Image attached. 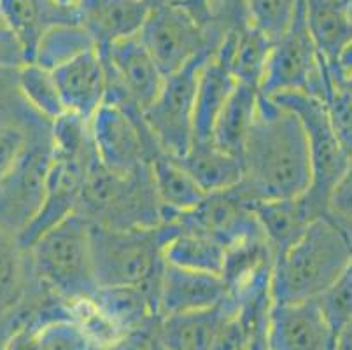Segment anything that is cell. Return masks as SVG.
I'll return each mask as SVG.
<instances>
[{
    "label": "cell",
    "mask_w": 352,
    "mask_h": 350,
    "mask_svg": "<svg viewBox=\"0 0 352 350\" xmlns=\"http://www.w3.org/2000/svg\"><path fill=\"white\" fill-rule=\"evenodd\" d=\"M270 98L291 109L305 128L312 160V184L307 191V197L322 214H326L329 193L347 172L351 154L338 140L328 118V111L321 100L305 93H286Z\"/></svg>",
    "instance_id": "cell-11"
},
{
    "label": "cell",
    "mask_w": 352,
    "mask_h": 350,
    "mask_svg": "<svg viewBox=\"0 0 352 350\" xmlns=\"http://www.w3.org/2000/svg\"><path fill=\"white\" fill-rule=\"evenodd\" d=\"M18 83L28 105L47 121L53 123L67 112L50 70L43 69L37 63H25L18 69Z\"/></svg>",
    "instance_id": "cell-32"
},
{
    "label": "cell",
    "mask_w": 352,
    "mask_h": 350,
    "mask_svg": "<svg viewBox=\"0 0 352 350\" xmlns=\"http://www.w3.org/2000/svg\"><path fill=\"white\" fill-rule=\"evenodd\" d=\"M331 88L326 93L322 104L328 111V118L338 140L344 146V149L349 154H352V98L347 89L342 86L338 74L331 72Z\"/></svg>",
    "instance_id": "cell-34"
},
{
    "label": "cell",
    "mask_w": 352,
    "mask_h": 350,
    "mask_svg": "<svg viewBox=\"0 0 352 350\" xmlns=\"http://www.w3.org/2000/svg\"><path fill=\"white\" fill-rule=\"evenodd\" d=\"M158 322L160 319L153 320L146 326L124 333L109 345L94 350H162L158 340Z\"/></svg>",
    "instance_id": "cell-38"
},
{
    "label": "cell",
    "mask_w": 352,
    "mask_h": 350,
    "mask_svg": "<svg viewBox=\"0 0 352 350\" xmlns=\"http://www.w3.org/2000/svg\"><path fill=\"white\" fill-rule=\"evenodd\" d=\"M239 188L252 204L302 197L312 184V160L302 121L291 109L259 93L242 153Z\"/></svg>",
    "instance_id": "cell-1"
},
{
    "label": "cell",
    "mask_w": 352,
    "mask_h": 350,
    "mask_svg": "<svg viewBox=\"0 0 352 350\" xmlns=\"http://www.w3.org/2000/svg\"><path fill=\"white\" fill-rule=\"evenodd\" d=\"M100 54L109 77L105 100L126 102L146 111L162 91L165 74L140 43L139 35L118 41Z\"/></svg>",
    "instance_id": "cell-13"
},
{
    "label": "cell",
    "mask_w": 352,
    "mask_h": 350,
    "mask_svg": "<svg viewBox=\"0 0 352 350\" xmlns=\"http://www.w3.org/2000/svg\"><path fill=\"white\" fill-rule=\"evenodd\" d=\"M251 23L272 43L286 32L302 0H244Z\"/></svg>",
    "instance_id": "cell-33"
},
{
    "label": "cell",
    "mask_w": 352,
    "mask_h": 350,
    "mask_svg": "<svg viewBox=\"0 0 352 350\" xmlns=\"http://www.w3.org/2000/svg\"><path fill=\"white\" fill-rule=\"evenodd\" d=\"M60 6H67V8H76L78 6V0H56Z\"/></svg>",
    "instance_id": "cell-43"
},
{
    "label": "cell",
    "mask_w": 352,
    "mask_h": 350,
    "mask_svg": "<svg viewBox=\"0 0 352 350\" xmlns=\"http://www.w3.org/2000/svg\"><path fill=\"white\" fill-rule=\"evenodd\" d=\"M32 137H39V135H30L25 130H20V128L0 130V182L4 181L6 175L14 168L18 160L21 158V154L27 149L28 140Z\"/></svg>",
    "instance_id": "cell-37"
},
{
    "label": "cell",
    "mask_w": 352,
    "mask_h": 350,
    "mask_svg": "<svg viewBox=\"0 0 352 350\" xmlns=\"http://www.w3.org/2000/svg\"><path fill=\"white\" fill-rule=\"evenodd\" d=\"M139 39L166 77L200 54L216 53L223 37L210 34L182 4H162L149 9Z\"/></svg>",
    "instance_id": "cell-9"
},
{
    "label": "cell",
    "mask_w": 352,
    "mask_h": 350,
    "mask_svg": "<svg viewBox=\"0 0 352 350\" xmlns=\"http://www.w3.org/2000/svg\"><path fill=\"white\" fill-rule=\"evenodd\" d=\"M67 112L89 121L107 98L109 77L104 58L97 50L86 51L51 70Z\"/></svg>",
    "instance_id": "cell-18"
},
{
    "label": "cell",
    "mask_w": 352,
    "mask_h": 350,
    "mask_svg": "<svg viewBox=\"0 0 352 350\" xmlns=\"http://www.w3.org/2000/svg\"><path fill=\"white\" fill-rule=\"evenodd\" d=\"M351 266L352 237L328 214H322L274 261L272 300L274 303L316 300Z\"/></svg>",
    "instance_id": "cell-2"
},
{
    "label": "cell",
    "mask_w": 352,
    "mask_h": 350,
    "mask_svg": "<svg viewBox=\"0 0 352 350\" xmlns=\"http://www.w3.org/2000/svg\"><path fill=\"white\" fill-rule=\"evenodd\" d=\"M69 305L56 294L28 298L0 322V350H94Z\"/></svg>",
    "instance_id": "cell-7"
},
{
    "label": "cell",
    "mask_w": 352,
    "mask_h": 350,
    "mask_svg": "<svg viewBox=\"0 0 352 350\" xmlns=\"http://www.w3.org/2000/svg\"><path fill=\"white\" fill-rule=\"evenodd\" d=\"M335 331L340 333L352 322V266L328 291L316 298Z\"/></svg>",
    "instance_id": "cell-35"
},
{
    "label": "cell",
    "mask_w": 352,
    "mask_h": 350,
    "mask_svg": "<svg viewBox=\"0 0 352 350\" xmlns=\"http://www.w3.org/2000/svg\"><path fill=\"white\" fill-rule=\"evenodd\" d=\"M181 230L175 219L153 228H107L89 224V256L97 287H144L156 296L163 250Z\"/></svg>",
    "instance_id": "cell-3"
},
{
    "label": "cell",
    "mask_w": 352,
    "mask_h": 350,
    "mask_svg": "<svg viewBox=\"0 0 352 350\" xmlns=\"http://www.w3.org/2000/svg\"><path fill=\"white\" fill-rule=\"evenodd\" d=\"M232 300L200 312L163 317L158 322L162 350H214L221 329L235 314Z\"/></svg>",
    "instance_id": "cell-22"
},
{
    "label": "cell",
    "mask_w": 352,
    "mask_h": 350,
    "mask_svg": "<svg viewBox=\"0 0 352 350\" xmlns=\"http://www.w3.org/2000/svg\"><path fill=\"white\" fill-rule=\"evenodd\" d=\"M309 34L331 72H338V60L352 44V0H303Z\"/></svg>",
    "instance_id": "cell-21"
},
{
    "label": "cell",
    "mask_w": 352,
    "mask_h": 350,
    "mask_svg": "<svg viewBox=\"0 0 352 350\" xmlns=\"http://www.w3.org/2000/svg\"><path fill=\"white\" fill-rule=\"evenodd\" d=\"M258 98V88L236 81L235 88L221 109L216 127H214L212 142L219 149L242 160L248 133L251 130L252 120H254Z\"/></svg>",
    "instance_id": "cell-27"
},
{
    "label": "cell",
    "mask_w": 352,
    "mask_h": 350,
    "mask_svg": "<svg viewBox=\"0 0 352 350\" xmlns=\"http://www.w3.org/2000/svg\"><path fill=\"white\" fill-rule=\"evenodd\" d=\"M78 212L89 224L107 228H153L165 221L151 165L130 175L105 168L97 153L88 162Z\"/></svg>",
    "instance_id": "cell-4"
},
{
    "label": "cell",
    "mask_w": 352,
    "mask_h": 350,
    "mask_svg": "<svg viewBox=\"0 0 352 350\" xmlns=\"http://www.w3.org/2000/svg\"><path fill=\"white\" fill-rule=\"evenodd\" d=\"M79 19L98 53L111 44L139 35L149 6L142 0H78Z\"/></svg>",
    "instance_id": "cell-20"
},
{
    "label": "cell",
    "mask_w": 352,
    "mask_h": 350,
    "mask_svg": "<svg viewBox=\"0 0 352 350\" xmlns=\"http://www.w3.org/2000/svg\"><path fill=\"white\" fill-rule=\"evenodd\" d=\"M35 284L28 250L18 237L0 228V322L27 300Z\"/></svg>",
    "instance_id": "cell-25"
},
{
    "label": "cell",
    "mask_w": 352,
    "mask_h": 350,
    "mask_svg": "<svg viewBox=\"0 0 352 350\" xmlns=\"http://www.w3.org/2000/svg\"><path fill=\"white\" fill-rule=\"evenodd\" d=\"M91 50H97L94 39L89 37L81 23L58 25L44 34L30 63H37L51 72Z\"/></svg>",
    "instance_id": "cell-31"
},
{
    "label": "cell",
    "mask_w": 352,
    "mask_h": 350,
    "mask_svg": "<svg viewBox=\"0 0 352 350\" xmlns=\"http://www.w3.org/2000/svg\"><path fill=\"white\" fill-rule=\"evenodd\" d=\"M335 350H352V322L338 333V342Z\"/></svg>",
    "instance_id": "cell-40"
},
{
    "label": "cell",
    "mask_w": 352,
    "mask_h": 350,
    "mask_svg": "<svg viewBox=\"0 0 352 350\" xmlns=\"http://www.w3.org/2000/svg\"><path fill=\"white\" fill-rule=\"evenodd\" d=\"M254 212L274 254V261L303 235L316 217L322 216L307 193L302 197L259 201L254 205Z\"/></svg>",
    "instance_id": "cell-23"
},
{
    "label": "cell",
    "mask_w": 352,
    "mask_h": 350,
    "mask_svg": "<svg viewBox=\"0 0 352 350\" xmlns=\"http://www.w3.org/2000/svg\"><path fill=\"white\" fill-rule=\"evenodd\" d=\"M51 160V133L32 137L14 168L0 182V228L20 237L39 214Z\"/></svg>",
    "instance_id": "cell-12"
},
{
    "label": "cell",
    "mask_w": 352,
    "mask_h": 350,
    "mask_svg": "<svg viewBox=\"0 0 352 350\" xmlns=\"http://www.w3.org/2000/svg\"><path fill=\"white\" fill-rule=\"evenodd\" d=\"M236 79L225 63L212 56L201 67L195 98L193 144L212 142L214 127L221 109L233 91Z\"/></svg>",
    "instance_id": "cell-24"
},
{
    "label": "cell",
    "mask_w": 352,
    "mask_h": 350,
    "mask_svg": "<svg viewBox=\"0 0 352 350\" xmlns=\"http://www.w3.org/2000/svg\"><path fill=\"white\" fill-rule=\"evenodd\" d=\"M175 160L207 195L235 188L244 177L242 160L225 153L214 142L193 144L184 156Z\"/></svg>",
    "instance_id": "cell-26"
},
{
    "label": "cell",
    "mask_w": 352,
    "mask_h": 350,
    "mask_svg": "<svg viewBox=\"0 0 352 350\" xmlns=\"http://www.w3.org/2000/svg\"><path fill=\"white\" fill-rule=\"evenodd\" d=\"M331 83V72L307 28L302 0L289 27L272 43L259 93L265 96L305 93L322 102Z\"/></svg>",
    "instance_id": "cell-6"
},
{
    "label": "cell",
    "mask_w": 352,
    "mask_h": 350,
    "mask_svg": "<svg viewBox=\"0 0 352 350\" xmlns=\"http://www.w3.org/2000/svg\"><path fill=\"white\" fill-rule=\"evenodd\" d=\"M351 166H352V154H351Z\"/></svg>",
    "instance_id": "cell-44"
},
{
    "label": "cell",
    "mask_w": 352,
    "mask_h": 350,
    "mask_svg": "<svg viewBox=\"0 0 352 350\" xmlns=\"http://www.w3.org/2000/svg\"><path fill=\"white\" fill-rule=\"evenodd\" d=\"M338 333L318 300L274 303L268 317V350H335Z\"/></svg>",
    "instance_id": "cell-15"
},
{
    "label": "cell",
    "mask_w": 352,
    "mask_h": 350,
    "mask_svg": "<svg viewBox=\"0 0 352 350\" xmlns=\"http://www.w3.org/2000/svg\"><path fill=\"white\" fill-rule=\"evenodd\" d=\"M182 228L201 231L214 237L226 247L252 239H265L261 224L254 212V204L245 198L239 184L225 191L209 193L201 204L186 214H175Z\"/></svg>",
    "instance_id": "cell-14"
},
{
    "label": "cell",
    "mask_w": 352,
    "mask_h": 350,
    "mask_svg": "<svg viewBox=\"0 0 352 350\" xmlns=\"http://www.w3.org/2000/svg\"><path fill=\"white\" fill-rule=\"evenodd\" d=\"M27 63L20 41L4 23H0V69H18Z\"/></svg>",
    "instance_id": "cell-39"
},
{
    "label": "cell",
    "mask_w": 352,
    "mask_h": 350,
    "mask_svg": "<svg viewBox=\"0 0 352 350\" xmlns=\"http://www.w3.org/2000/svg\"><path fill=\"white\" fill-rule=\"evenodd\" d=\"M326 214L337 221L349 235L352 237V166L349 165L347 172L342 175L340 181L335 184L328 198Z\"/></svg>",
    "instance_id": "cell-36"
},
{
    "label": "cell",
    "mask_w": 352,
    "mask_h": 350,
    "mask_svg": "<svg viewBox=\"0 0 352 350\" xmlns=\"http://www.w3.org/2000/svg\"><path fill=\"white\" fill-rule=\"evenodd\" d=\"M338 79H340L342 86L347 89V93L351 95V98H352V65L349 67V69L338 72Z\"/></svg>",
    "instance_id": "cell-41"
},
{
    "label": "cell",
    "mask_w": 352,
    "mask_h": 350,
    "mask_svg": "<svg viewBox=\"0 0 352 350\" xmlns=\"http://www.w3.org/2000/svg\"><path fill=\"white\" fill-rule=\"evenodd\" d=\"M142 2H146L149 8H155V6H162V4H179V2H182V0H142Z\"/></svg>",
    "instance_id": "cell-42"
},
{
    "label": "cell",
    "mask_w": 352,
    "mask_h": 350,
    "mask_svg": "<svg viewBox=\"0 0 352 350\" xmlns=\"http://www.w3.org/2000/svg\"><path fill=\"white\" fill-rule=\"evenodd\" d=\"M18 69H0V130L20 128L30 135L50 133L53 123L37 114L21 95Z\"/></svg>",
    "instance_id": "cell-30"
},
{
    "label": "cell",
    "mask_w": 352,
    "mask_h": 350,
    "mask_svg": "<svg viewBox=\"0 0 352 350\" xmlns=\"http://www.w3.org/2000/svg\"><path fill=\"white\" fill-rule=\"evenodd\" d=\"M0 21L20 41L27 63L34 60L46 32L58 25L81 23L78 6L67 8L56 0H0Z\"/></svg>",
    "instance_id": "cell-19"
},
{
    "label": "cell",
    "mask_w": 352,
    "mask_h": 350,
    "mask_svg": "<svg viewBox=\"0 0 352 350\" xmlns=\"http://www.w3.org/2000/svg\"><path fill=\"white\" fill-rule=\"evenodd\" d=\"M228 300V287L221 275L165 263L158 287V317L179 316L214 308Z\"/></svg>",
    "instance_id": "cell-17"
},
{
    "label": "cell",
    "mask_w": 352,
    "mask_h": 350,
    "mask_svg": "<svg viewBox=\"0 0 352 350\" xmlns=\"http://www.w3.org/2000/svg\"><path fill=\"white\" fill-rule=\"evenodd\" d=\"M32 275L67 305L97 291L89 256V223L76 212L28 247Z\"/></svg>",
    "instance_id": "cell-5"
},
{
    "label": "cell",
    "mask_w": 352,
    "mask_h": 350,
    "mask_svg": "<svg viewBox=\"0 0 352 350\" xmlns=\"http://www.w3.org/2000/svg\"><path fill=\"white\" fill-rule=\"evenodd\" d=\"M226 245L201 231L182 228L168 240L163 250L165 263L181 268L221 275Z\"/></svg>",
    "instance_id": "cell-29"
},
{
    "label": "cell",
    "mask_w": 352,
    "mask_h": 350,
    "mask_svg": "<svg viewBox=\"0 0 352 350\" xmlns=\"http://www.w3.org/2000/svg\"><path fill=\"white\" fill-rule=\"evenodd\" d=\"M89 133L102 165L118 175H130L151 165L163 153L142 111L133 104L105 100L89 120Z\"/></svg>",
    "instance_id": "cell-8"
},
{
    "label": "cell",
    "mask_w": 352,
    "mask_h": 350,
    "mask_svg": "<svg viewBox=\"0 0 352 350\" xmlns=\"http://www.w3.org/2000/svg\"><path fill=\"white\" fill-rule=\"evenodd\" d=\"M216 53H206L191 60L177 72L165 77L156 100L142 112L156 144L172 158H181L193 146L195 98L201 67Z\"/></svg>",
    "instance_id": "cell-10"
},
{
    "label": "cell",
    "mask_w": 352,
    "mask_h": 350,
    "mask_svg": "<svg viewBox=\"0 0 352 350\" xmlns=\"http://www.w3.org/2000/svg\"><path fill=\"white\" fill-rule=\"evenodd\" d=\"M151 175L158 200L165 210V221L168 216L193 210L207 197L188 170L165 153L153 158Z\"/></svg>",
    "instance_id": "cell-28"
},
{
    "label": "cell",
    "mask_w": 352,
    "mask_h": 350,
    "mask_svg": "<svg viewBox=\"0 0 352 350\" xmlns=\"http://www.w3.org/2000/svg\"><path fill=\"white\" fill-rule=\"evenodd\" d=\"M89 160L63 158L53 154L47 172L43 207L35 219L28 224L27 230L18 237L25 249H28L47 230L78 212Z\"/></svg>",
    "instance_id": "cell-16"
}]
</instances>
